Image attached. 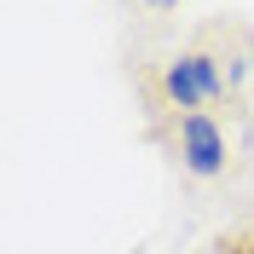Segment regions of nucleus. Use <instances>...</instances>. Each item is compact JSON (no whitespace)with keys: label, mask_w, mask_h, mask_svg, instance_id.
<instances>
[{"label":"nucleus","mask_w":254,"mask_h":254,"mask_svg":"<svg viewBox=\"0 0 254 254\" xmlns=\"http://www.w3.org/2000/svg\"><path fill=\"white\" fill-rule=\"evenodd\" d=\"M162 93L190 116L196 104H208V98L225 93V75H220V64L208 58V52H179V58L162 69Z\"/></svg>","instance_id":"f257e3e1"},{"label":"nucleus","mask_w":254,"mask_h":254,"mask_svg":"<svg viewBox=\"0 0 254 254\" xmlns=\"http://www.w3.org/2000/svg\"><path fill=\"white\" fill-rule=\"evenodd\" d=\"M179 162H185L196 179H214L225 174V133L214 127V116L190 110L185 122H179Z\"/></svg>","instance_id":"f03ea898"},{"label":"nucleus","mask_w":254,"mask_h":254,"mask_svg":"<svg viewBox=\"0 0 254 254\" xmlns=\"http://www.w3.org/2000/svg\"><path fill=\"white\" fill-rule=\"evenodd\" d=\"M231 254H254V237H237V243H231Z\"/></svg>","instance_id":"7ed1b4c3"},{"label":"nucleus","mask_w":254,"mask_h":254,"mask_svg":"<svg viewBox=\"0 0 254 254\" xmlns=\"http://www.w3.org/2000/svg\"><path fill=\"white\" fill-rule=\"evenodd\" d=\"M144 6H179V0H144Z\"/></svg>","instance_id":"20e7f679"}]
</instances>
